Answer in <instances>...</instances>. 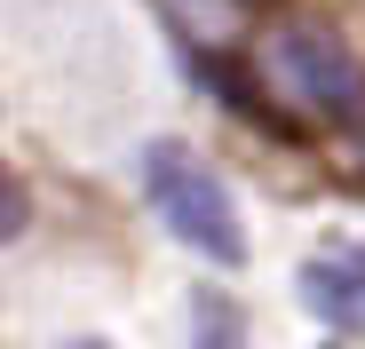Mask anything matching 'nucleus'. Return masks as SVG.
Returning <instances> with one entry per match:
<instances>
[{
	"label": "nucleus",
	"instance_id": "nucleus-1",
	"mask_svg": "<svg viewBox=\"0 0 365 349\" xmlns=\"http://www.w3.org/2000/svg\"><path fill=\"white\" fill-rule=\"evenodd\" d=\"M143 191H151L159 222L175 230L182 246H199V254L222 262V270L247 262V222H238V199H230V183H222V174H215L191 143H175V135L143 143Z\"/></svg>",
	"mask_w": 365,
	"mask_h": 349
},
{
	"label": "nucleus",
	"instance_id": "nucleus-2",
	"mask_svg": "<svg viewBox=\"0 0 365 349\" xmlns=\"http://www.w3.org/2000/svg\"><path fill=\"white\" fill-rule=\"evenodd\" d=\"M262 64L270 80L302 103V111H318V120H365V64H357V48L310 16H294V24H270L262 40Z\"/></svg>",
	"mask_w": 365,
	"mask_h": 349
},
{
	"label": "nucleus",
	"instance_id": "nucleus-3",
	"mask_svg": "<svg viewBox=\"0 0 365 349\" xmlns=\"http://www.w3.org/2000/svg\"><path fill=\"white\" fill-rule=\"evenodd\" d=\"M302 302H310L326 325L365 333V239H326V254L302 262Z\"/></svg>",
	"mask_w": 365,
	"mask_h": 349
},
{
	"label": "nucleus",
	"instance_id": "nucleus-4",
	"mask_svg": "<svg viewBox=\"0 0 365 349\" xmlns=\"http://www.w3.org/2000/svg\"><path fill=\"white\" fill-rule=\"evenodd\" d=\"M191 349H247V310L230 294H191Z\"/></svg>",
	"mask_w": 365,
	"mask_h": 349
},
{
	"label": "nucleus",
	"instance_id": "nucleus-5",
	"mask_svg": "<svg viewBox=\"0 0 365 349\" xmlns=\"http://www.w3.org/2000/svg\"><path fill=\"white\" fill-rule=\"evenodd\" d=\"M167 16L199 24V40H215V32H222V16H230V0H167Z\"/></svg>",
	"mask_w": 365,
	"mask_h": 349
},
{
	"label": "nucleus",
	"instance_id": "nucleus-6",
	"mask_svg": "<svg viewBox=\"0 0 365 349\" xmlns=\"http://www.w3.org/2000/svg\"><path fill=\"white\" fill-rule=\"evenodd\" d=\"M24 183H9V191H0V239H16V230H24Z\"/></svg>",
	"mask_w": 365,
	"mask_h": 349
},
{
	"label": "nucleus",
	"instance_id": "nucleus-7",
	"mask_svg": "<svg viewBox=\"0 0 365 349\" xmlns=\"http://www.w3.org/2000/svg\"><path fill=\"white\" fill-rule=\"evenodd\" d=\"M80 349H96V341H80Z\"/></svg>",
	"mask_w": 365,
	"mask_h": 349
}]
</instances>
